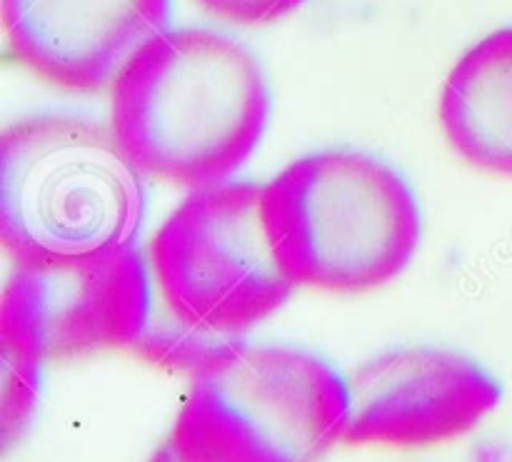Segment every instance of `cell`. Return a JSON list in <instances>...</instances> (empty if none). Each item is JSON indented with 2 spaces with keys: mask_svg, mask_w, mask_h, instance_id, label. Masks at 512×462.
<instances>
[{
  "mask_svg": "<svg viewBox=\"0 0 512 462\" xmlns=\"http://www.w3.org/2000/svg\"><path fill=\"white\" fill-rule=\"evenodd\" d=\"M0 10L10 58L75 95L110 93L170 20V0H3Z\"/></svg>",
  "mask_w": 512,
  "mask_h": 462,
  "instance_id": "ba28073f",
  "label": "cell"
},
{
  "mask_svg": "<svg viewBox=\"0 0 512 462\" xmlns=\"http://www.w3.org/2000/svg\"><path fill=\"white\" fill-rule=\"evenodd\" d=\"M150 323V278L135 248L70 263L13 265L0 348L43 363L130 350Z\"/></svg>",
  "mask_w": 512,
  "mask_h": 462,
  "instance_id": "8992f818",
  "label": "cell"
},
{
  "mask_svg": "<svg viewBox=\"0 0 512 462\" xmlns=\"http://www.w3.org/2000/svg\"><path fill=\"white\" fill-rule=\"evenodd\" d=\"M263 220L295 288L360 295L398 278L420 245L413 190L355 150L305 155L263 185Z\"/></svg>",
  "mask_w": 512,
  "mask_h": 462,
  "instance_id": "3957f363",
  "label": "cell"
},
{
  "mask_svg": "<svg viewBox=\"0 0 512 462\" xmlns=\"http://www.w3.org/2000/svg\"><path fill=\"white\" fill-rule=\"evenodd\" d=\"M145 175L113 125L30 115L0 135V238L13 265L135 248Z\"/></svg>",
  "mask_w": 512,
  "mask_h": 462,
  "instance_id": "7a4b0ae2",
  "label": "cell"
},
{
  "mask_svg": "<svg viewBox=\"0 0 512 462\" xmlns=\"http://www.w3.org/2000/svg\"><path fill=\"white\" fill-rule=\"evenodd\" d=\"M150 260L165 308L228 338L278 313L295 290L270 245L255 183L190 190L155 233Z\"/></svg>",
  "mask_w": 512,
  "mask_h": 462,
  "instance_id": "5b68a950",
  "label": "cell"
},
{
  "mask_svg": "<svg viewBox=\"0 0 512 462\" xmlns=\"http://www.w3.org/2000/svg\"><path fill=\"white\" fill-rule=\"evenodd\" d=\"M268 85L253 55L213 30H165L110 90V125L143 175L180 188L228 183L263 140Z\"/></svg>",
  "mask_w": 512,
  "mask_h": 462,
  "instance_id": "6da1fadb",
  "label": "cell"
},
{
  "mask_svg": "<svg viewBox=\"0 0 512 462\" xmlns=\"http://www.w3.org/2000/svg\"><path fill=\"white\" fill-rule=\"evenodd\" d=\"M205 13L235 25H268L295 13L305 0H195Z\"/></svg>",
  "mask_w": 512,
  "mask_h": 462,
  "instance_id": "7c38bea8",
  "label": "cell"
},
{
  "mask_svg": "<svg viewBox=\"0 0 512 462\" xmlns=\"http://www.w3.org/2000/svg\"><path fill=\"white\" fill-rule=\"evenodd\" d=\"M340 445L423 450L473 433L500 405V385L450 350H393L355 368Z\"/></svg>",
  "mask_w": 512,
  "mask_h": 462,
  "instance_id": "52a82bcc",
  "label": "cell"
},
{
  "mask_svg": "<svg viewBox=\"0 0 512 462\" xmlns=\"http://www.w3.org/2000/svg\"><path fill=\"white\" fill-rule=\"evenodd\" d=\"M0 358H3V450L8 453L33 415L38 400L40 363L8 348H0Z\"/></svg>",
  "mask_w": 512,
  "mask_h": 462,
  "instance_id": "8fae6325",
  "label": "cell"
},
{
  "mask_svg": "<svg viewBox=\"0 0 512 462\" xmlns=\"http://www.w3.org/2000/svg\"><path fill=\"white\" fill-rule=\"evenodd\" d=\"M240 345H245L243 338L208 333V330L185 323L168 310V318L150 320L148 328L130 350L158 370L198 378L205 370L223 363Z\"/></svg>",
  "mask_w": 512,
  "mask_h": 462,
  "instance_id": "30bf717a",
  "label": "cell"
},
{
  "mask_svg": "<svg viewBox=\"0 0 512 462\" xmlns=\"http://www.w3.org/2000/svg\"><path fill=\"white\" fill-rule=\"evenodd\" d=\"M345 418L348 385L328 363L240 345L193 378L165 445L178 462H318Z\"/></svg>",
  "mask_w": 512,
  "mask_h": 462,
  "instance_id": "277c9868",
  "label": "cell"
},
{
  "mask_svg": "<svg viewBox=\"0 0 512 462\" xmlns=\"http://www.w3.org/2000/svg\"><path fill=\"white\" fill-rule=\"evenodd\" d=\"M150 462H178V460H175V455L170 453L168 445H163V448H160L158 453H155L153 458H150Z\"/></svg>",
  "mask_w": 512,
  "mask_h": 462,
  "instance_id": "4fadbf2b",
  "label": "cell"
},
{
  "mask_svg": "<svg viewBox=\"0 0 512 462\" xmlns=\"http://www.w3.org/2000/svg\"><path fill=\"white\" fill-rule=\"evenodd\" d=\"M440 123L465 163L512 178V28L490 33L455 63L440 93Z\"/></svg>",
  "mask_w": 512,
  "mask_h": 462,
  "instance_id": "9c48e42d",
  "label": "cell"
}]
</instances>
